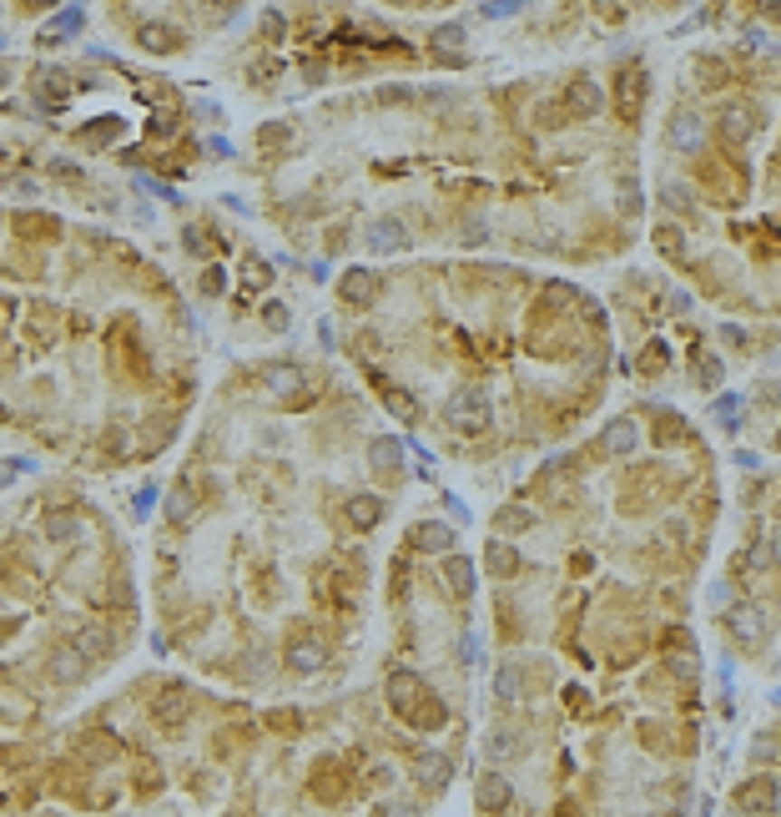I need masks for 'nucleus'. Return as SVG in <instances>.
<instances>
[{"mask_svg": "<svg viewBox=\"0 0 781 817\" xmlns=\"http://www.w3.org/2000/svg\"><path fill=\"white\" fill-rule=\"evenodd\" d=\"M494 697H500V701H519V671H514L510 661L494 671Z\"/></svg>", "mask_w": 781, "mask_h": 817, "instance_id": "7c9ffc66", "label": "nucleus"}, {"mask_svg": "<svg viewBox=\"0 0 781 817\" xmlns=\"http://www.w3.org/2000/svg\"><path fill=\"white\" fill-rule=\"evenodd\" d=\"M187 716H192L187 687H167L162 697H152V722H157V726H167V732H172V726H182Z\"/></svg>", "mask_w": 781, "mask_h": 817, "instance_id": "f8f14e48", "label": "nucleus"}, {"mask_svg": "<svg viewBox=\"0 0 781 817\" xmlns=\"http://www.w3.org/2000/svg\"><path fill=\"white\" fill-rule=\"evenodd\" d=\"M368 465H374L378 475H388V469L398 475V465H404V444L388 439V434H384V439H374V444H368Z\"/></svg>", "mask_w": 781, "mask_h": 817, "instance_id": "b1692460", "label": "nucleus"}, {"mask_svg": "<svg viewBox=\"0 0 781 817\" xmlns=\"http://www.w3.org/2000/svg\"><path fill=\"white\" fill-rule=\"evenodd\" d=\"M665 141H671V152H700V141H706V117H700L696 106H676V111L665 117Z\"/></svg>", "mask_w": 781, "mask_h": 817, "instance_id": "39448f33", "label": "nucleus"}, {"mask_svg": "<svg viewBox=\"0 0 781 817\" xmlns=\"http://www.w3.org/2000/svg\"><path fill=\"white\" fill-rule=\"evenodd\" d=\"M328 661V646L323 641H292L288 646V666L292 671H318Z\"/></svg>", "mask_w": 781, "mask_h": 817, "instance_id": "393cba45", "label": "nucleus"}, {"mask_svg": "<svg viewBox=\"0 0 781 817\" xmlns=\"http://www.w3.org/2000/svg\"><path fill=\"white\" fill-rule=\"evenodd\" d=\"M716 131H721L731 147H747V141L757 137V106H747V101H726L721 111H716Z\"/></svg>", "mask_w": 781, "mask_h": 817, "instance_id": "0eeeda50", "label": "nucleus"}, {"mask_svg": "<svg viewBox=\"0 0 781 817\" xmlns=\"http://www.w3.org/2000/svg\"><path fill=\"white\" fill-rule=\"evenodd\" d=\"M731 803H736L741 817H776L781 787H776V777H747V783L731 793Z\"/></svg>", "mask_w": 781, "mask_h": 817, "instance_id": "7ed1b4c3", "label": "nucleus"}, {"mask_svg": "<svg viewBox=\"0 0 781 817\" xmlns=\"http://www.w3.org/2000/svg\"><path fill=\"white\" fill-rule=\"evenodd\" d=\"M388 691V706H394V716H404L408 726H419V732H439L443 722H449V712H443V701L429 691V681L419 677V671H408V666H394L384 681Z\"/></svg>", "mask_w": 781, "mask_h": 817, "instance_id": "f257e3e1", "label": "nucleus"}, {"mask_svg": "<svg viewBox=\"0 0 781 817\" xmlns=\"http://www.w3.org/2000/svg\"><path fill=\"white\" fill-rule=\"evenodd\" d=\"M443 424L454 434H490V424H494V404H490V394L484 389H454V394L443 399Z\"/></svg>", "mask_w": 781, "mask_h": 817, "instance_id": "f03ea898", "label": "nucleus"}, {"mask_svg": "<svg viewBox=\"0 0 781 817\" xmlns=\"http://www.w3.org/2000/svg\"><path fill=\"white\" fill-rule=\"evenodd\" d=\"M726 630H731L741 646H761L771 636V616L761 606H731L726 610Z\"/></svg>", "mask_w": 781, "mask_h": 817, "instance_id": "6e6552de", "label": "nucleus"}, {"mask_svg": "<svg viewBox=\"0 0 781 817\" xmlns=\"http://www.w3.org/2000/svg\"><path fill=\"white\" fill-rule=\"evenodd\" d=\"M192 510H197L192 490H187V485H176V490H172V500H167V520H172V525H187V520H192Z\"/></svg>", "mask_w": 781, "mask_h": 817, "instance_id": "cd10ccee", "label": "nucleus"}, {"mask_svg": "<svg viewBox=\"0 0 781 817\" xmlns=\"http://www.w3.org/2000/svg\"><path fill=\"white\" fill-rule=\"evenodd\" d=\"M378 293H384V278H378L374 268H348V273L338 278V298H343L348 308H374Z\"/></svg>", "mask_w": 781, "mask_h": 817, "instance_id": "1a4fd4ad", "label": "nucleus"}, {"mask_svg": "<svg viewBox=\"0 0 781 817\" xmlns=\"http://www.w3.org/2000/svg\"><path fill=\"white\" fill-rule=\"evenodd\" d=\"M76 671H81V661H76V651H61L56 661H51V677H56V681H71V677H76Z\"/></svg>", "mask_w": 781, "mask_h": 817, "instance_id": "72a5a7b5", "label": "nucleus"}, {"mask_svg": "<svg viewBox=\"0 0 781 817\" xmlns=\"http://www.w3.org/2000/svg\"><path fill=\"white\" fill-rule=\"evenodd\" d=\"M41 530H46V540L66 545V540H76V535H81V520H76V514H66V510H51L46 520H41Z\"/></svg>", "mask_w": 781, "mask_h": 817, "instance_id": "a878e982", "label": "nucleus"}, {"mask_svg": "<svg viewBox=\"0 0 781 817\" xmlns=\"http://www.w3.org/2000/svg\"><path fill=\"white\" fill-rule=\"evenodd\" d=\"M716 414H721L726 429H741V399H736V394H721V399H716Z\"/></svg>", "mask_w": 781, "mask_h": 817, "instance_id": "2f4dec72", "label": "nucleus"}, {"mask_svg": "<svg viewBox=\"0 0 781 817\" xmlns=\"http://www.w3.org/2000/svg\"><path fill=\"white\" fill-rule=\"evenodd\" d=\"M408 545L414 550H424V555H454V545H459V535L443 520H419V525L408 530Z\"/></svg>", "mask_w": 781, "mask_h": 817, "instance_id": "9d476101", "label": "nucleus"}, {"mask_svg": "<svg viewBox=\"0 0 781 817\" xmlns=\"http://www.w3.org/2000/svg\"><path fill=\"white\" fill-rule=\"evenodd\" d=\"M565 106H570L575 117H595V111L605 106V86L595 82V76H575V82H570V96H565Z\"/></svg>", "mask_w": 781, "mask_h": 817, "instance_id": "2eb2a0df", "label": "nucleus"}, {"mask_svg": "<svg viewBox=\"0 0 781 817\" xmlns=\"http://www.w3.org/2000/svg\"><path fill=\"white\" fill-rule=\"evenodd\" d=\"M655 243H661L665 257H681V253H686V233H681V227H661V233H655Z\"/></svg>", "mask_w": 781, "mask_h": 817, "instance_id": "473e14b6", "label": "nucleus"}, {"mask_svg": "<svg viewBox=\"0 0 781 817\" xmlns=\"http://www.w3.org/2000/svg\"><path fill=\"white\" fill-rule=\"evenodd\" d=\"M137 41H141L147 51H157V56H172V51H182V31H176V25H167V21L141 25V31H137Z\"/></svg>", "mask_w": 781, "mask_h": 817, "instance_id": "aec40b11", "label": "nucleus"}, {"mask_svg": "<svg viewBox=\"0 0 781 817\" xmlns=\"http://www.w3.org/2000/svg\"><path fill=\"white\" fill-rule=\"evenodd\" d=\"M152 505H157V490H152V485H147V490H137V514H147Z\"/></svg>", "mask_w": 781, "mask_h": 817, "instance_id": "79ce46f5", "label": "nucleus"}, {"mask_svg": "<svg viewBox=\"0 0 781 817\" xmlns=\"http://www.w3.org/2000/svg\"><path fill=\"white\" fill-rule=\"evenodd\" d=\"M222 283H227V273H222V268H207V273H202V293H207V298H217Z\"/></svg>", "mask_w": 781, "mask_h": 817, "instance_id": "e433bc0d", "label": "nucleus"}, {"mask_svg": "<svg viewBox=\"0 0 781 817\" xmlns=\"http://www.w3.org/2000/svg\"><path fill=\"white\" fill-rule=\"evenodd\" d=\"M86 25V11H76V5H71V11H56L51 15V25L41 35H35V41H41V46H56V41H66V35H76Z\"/></svg>", "mask_w": 781, "mask_h": 817, "instance_id": "412c9836", "label": "nucleus"}, {"mask_svg": "<svg viewBox=\"0 0 781 817\" xmlns=\"http://www.w3.org/2000/svg\"><path fill=\"white\" fill-rule=\"evenodd\" d=\"M700 389H716L721 384V359H711V353H700Z\"/></svg>", "mask_w": 781, "mask_h": 817, "instance_id": "f704fd0d", "label": "nucleus"}, {"mask_svg": "<svg viewBox=\"0 0 781 817\" xmlns=\"http://www.w3.org/2000/svg\"><path fill=\"white\" fill-rule=\"evenodd\" d=\"M479 11L490 15V21H504V15H514L519 5H514V0H490V5H479Z\"/></svg>", "mask_w": 781, "mask_h": 817, "instance_id": "4c0bfd02", "label": "nucleus"}, {"mask_svg": "<svg viewBox=\"0 0 781 817\" xmlns=\"http://www.w3.org/2000/svg\"><path fill=\"white\" fill-rule=\"evenodd\" d=\"M303 384H308V379H303L298 363H278V369H268V389L278 399H298V394H303Z\"/></svg>", "mask_w": 781, "mask_h": 817, "instance_id": "4be33fe9", "label": "nucleus"}, {"mask_svg": "<svg viewBox=\"0 0 781 817\" xmlns=\"http://www.w3.org/2000/svg\"><path fill=\"white\" fill-rule=\"evenodd\" d=\"M600 449H605V455H635V449H641V424L630 419V414H615V419L600 429Z\"/></svg>", "mask_w": 781, "mask_h": 817, "instance_id": "ddd939ff", "label": "nucleus"}, {"mask_svg": "<svg viewBox=\"0 0 781 817\" xmlns=\"http://www.w3.org/2000/svg\"><path fill=\"white\" fill-rule=\"evenodd\" d=\"M539 525V514L529 510V505H500L494 510V535H525V530H535Z\"/></svg>", "mask_w": 781, "mask_h": 817, "instance_id": "a211bd4d", "label": "nucleus"}, {"mask_svg": "<svg viewBox=\"0 0 781 817\" xmlns=\"http://www.w3.org/2000/svg\"><path fill=\"white\" fill-rule=\"evenodd\" d=\"M620 207H625V212H641V192L630 187V177L620 182Z\"/></svg>", "mask_w": 781, "mask_h": 817, "instance_id": "58836bf2", "label": "nucleus"}, {"mask_svg": "<svg viewBox=\"0 0 781 817\" xmlns=\"http://www.w3.org/2000/svg\"><path fill=\"white\" fill-rule=\"evenodd\" d=\"M243 283H247L252 293H257V288H268V283H272V268H268V263H262L257 253H247V257H243Z\"/></svg>", "mask_w": 781, "mask_h": 817, "instance_id": "c756f323", "label": "nucleus"}, {"mask_svg": "<svg viewBox=\"0 0 781 817\" xmlns=\"http://www.w3.org/2000/svg\"><path fill=\"white\" fill-rule=\"evenodd\" d=\"M474 807L484 817H504L514 807V777H504L500 767L479 772V777H474Z\"/></svg>", "mask_w": 781, "mask_h": 817, "instance_id": "20e7f679", "label": "nucleus"}, {"mask_svg": "<svg viewBox=\"0 0 781 817\" xmlns=\"http://www.w3.org/2000/svg\"><path fill=\"white\" fill-rule=\"evenodd\" d=\"M71 651L81 656V661H101V656H111V630L106 626H76L71 630Z\"/></svg>", "mask_w": 781, "mask_h": 817, "instance_id": "dca6fc26", "label": "nucleus"}, {"mask_svg": "<svg viewBox=\"0 0 781 817\" xmlns=\"http://www.w3.org/2000/svg\"><path fill=\"white\" fill-rule=\"evenodd\" d=\"M343 514H348V525L363 535V530H374L378 520H384V500H378V495H348Z\"/></svg>", "mask_w": 781, "mask_h": 817, "instance_id": "6ab92c4d", "label": "nucleus"}, {"mask_svg": "<svg viewBox=\"0 0 781 817\" xmlns=\"http://www.w3.org/2000/svg\"><path fill=\"white\" fill-rule=\"evenodd\" d=\"M429 46H433V51H443V56H454V51H464V25H459V21H443V25H433Z\"/></svg>", "mask_w": 781, "mask_h": 817, "instance_id": "bb28decb", "label": "nucleus"}, {"mask_svg": "<svg viewBox=\"0 0 781 817\" xmlns=\"http://www.w3.org/2000/svg\"><path fill=\"white\" fill-rule=\"evenodd\" d=\"M414 777H419V787H424V793H433V797H439L443 787H449V777H454V762L443 757V752H424V757L414 762Z\"/></svg>", "mask_w": 781, "mask_h": 817, "instance_id": "4468645a", "label": "nucleus"}, {"mask_svg": "<svg viewBox=\"0 0 781 817\" xmlns=\"http://www.w3.org/2000/svg\"><path fill=\"white\" fill-rule=\"evenodd\" d=\"M408 247H414V233H408V227L394 217V212H384V217L368 222V253L394 257V253H408Z\"/></svg>", "mask_w": 781, "mask_h": 817, "instance_id": "423d86ee", "label": "nucleus"}, {"mask_svg": "<svg viewBox=\"0 0 781 817\" xmlns=\"http://www.w3.org/2000/svg\"><path fill=\"white\" fill-rule=\"evenodd\" d=\"M514 571H519V550H514L510 540L494 535L490 545H484V575H494V581H510Z\"/></svg>", "mask_w": 781, "mask_h": 817, "instance_id": "f3484780", "label": "nucleus"}, {"mask_svg": "<svg viewBox=\"0 0 781 817\" xmlns=\"http://www.w3.org/2000/svg\"><path fill=\"white\" fill-rule=\"evenodd\" d=\"M665 359H671V349H665V343H661V339H655V343H651V349H645V353H641V369H651V374H655V369H661V363H665Z\"/></svg>", "mask_w": 781, "mask_h": 817, "instance_id": "c9c22d12", "label": "nucleus"}, {"mask_svg": "<svg viewBox=\"0 0 781 817\" xmlns=\"http://www.w3.org/2000/svg\"><path fill=\"white\" fill-rule=\"evenodd\" d=\"M661 207L665 212H696V187L681 182V177H665L661 182Z\"/></svg>", "mask_w": 781, "mask_h": 817, "instance_id": "5701e85b", "label": "nucleus"}, {"mask_svg": "<svg viewBox=\"0 0 781 817\" xmlns=\"http://www.w3.org/2000/svg\"><path fill=\"white\" fill-rule=\"evenodd\" d=\"M378 817H419V812H414V807H404V803H394V807H384Z\"/></svg>", "mask_w": 781, "mask_h": 817, "instance_id": "37998d69", "label": "nucleus"}, {"mask_svg": "<svg viewBox=\"0 0 781 817\" xmlns=\"http://www.w3.org/2000/svg\"><path fill=\"white\" fill-rule=\"evenodd\" d=\"M384 404L394 408V414H398L404 424H414V419H419V399L408 394V389H388V394H384Z\"/></svg>", "mask_w": 781, "mask_h": 817, "instance_id": "c85d7f7f", "label": "nucleus"}, {"mask_svg": "<svg viewBox=\"0 0 781 817\" xmlns=\"http://www.w3.org/2000/svg\"><path fill=\"white\" fill-rule=\"evenodd\" d=\"M262 318H268V328H288V308H282V303H268V308H262Z\"/></svg>", "mask_w": 781, "mask_h": 817, "instance_id": "ea45409f", "label": "nucleus"}, {"mask_svg": "<svg viewBox=\"0 0 781 817\" xmlns=\"http://www.w3.org/2000/svg\"><path fill=\"white\" fill-rule=\"evenodd\" d=\"M776 752H781L776 742H751V762H757V757H761V762H771Z\"/></svg>", "mask_w": 781, "mask_h": 817, "instance_id": "a19ab883", "label": "nucleus"}, {"mask_svg": "<svg viewBox=\"0 0 781 817\" xmlns=\"http://www.w3.org/2000/svg\"><path fill=\"white\" fill-rule=\"evenodd\" d=\"M439 581H443V591H449L454 601H469V596H474V585H479V571H474L469 555H443Z\"/></svg>", "mask_w": 781, "mask_h": 817, "instance_id": "9b49d317", "label": "nucleus"}]
</instances>
